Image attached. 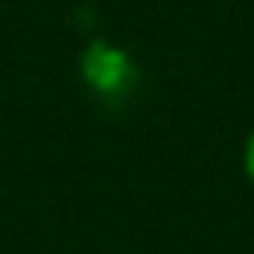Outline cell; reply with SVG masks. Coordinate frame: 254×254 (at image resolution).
Masks as SVG:
<instances>
[{"instance_id":"obj_1","label":"cell","mask_w":254,"mask_h":254,"mask_svg":"<svg viewBox=\"0 0 254 254\" xmlns=\"http://www.w3.org/2000/svg\"><path fill=\"white\" fill-rule=\"evenodd\" d=\"M246 175L254 179V135H250V143H246Z\"/></svg>"}]
</instances>
